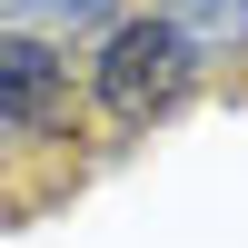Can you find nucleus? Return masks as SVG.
<instances>
[{
  "label": "nucleus",
  "instance_id": "nucleus-1",
  "mask_svg": "<svg viewBox=\"0 0 248 248\" xmlns=\"http://www.w3.org/2000/svg\"><path fill=\"white\" fill-rule=\"evenodd\" d=\"M189 50L169 40V20L159 10H119L109 30H99V50H90V99H99V119H119V129H149V119H169L179 99H189Z\"/></svg>",
  "mask_w": 248,
  "mask_h": 248
},
{
  "label": "nucleus",
  "instance_id": "nucleus-2",
  "mask_svg": "<svg viewBox=\"0 0 248 248\" xmlns=\"http://www.w3.org/2000/svg\"><path fill=\"white\" fill-rule=\"evenodd\" d=\"M70 119V50L40 30H0V149L50 139Z\"/></svg>",
  "mask_w": 248,
  "mask_h": 248
},
{
  "label": "nucleus",
  "instance_id": "nucleus-3",
  "mask_svg": "<svg viewBox=\"0 0 248 248\" xmlns=\"http://www.w3.org/2000/svg\"><path fill=\"white\" fill-rule=\"evenodd\" d=\"M169 20V40L189 50V70H218V60L248 50V0H149Z\"/></svg>",
  "mask_w": 248,
  "mask_h": 248
}]
</instances>
